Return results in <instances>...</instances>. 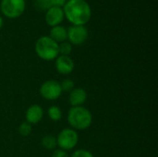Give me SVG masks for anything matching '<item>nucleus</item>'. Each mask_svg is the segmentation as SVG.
<instances>
[{"label": "nucleus", "mask_w": 158, "mask_h": 157, "mask_svg": "<svg viewBox=\"0 0 158 157\" xmlns=\"http://www.w3.org/2000/svg\"><path fill=\"white\" fill-rule=\"evenodd\" d=\"M68 122L75 130H84L90 128L93 122L92 113L84 106H74L69 110Z\"/></svg>", "instance_id": "obj_2"}, {"label": "nucleus", "mask_w": 158, "mask_h": 157, "mask_svg": "<svg viewBox=\"0 0 158 157\" xmlns=\"http://www.w3.org/2000/svg\"><path fill=\"white\" fill-rule=\"evenodd\" d=\"M32 131V127L30 123L28 122H22L19 127V133L22 136V137H28Z\"/></svg>", "instance_id": "obj_18"}, {"label": "nucleus", "mask_w": 158, "mask_h": 157, "mask_svg": "<svg viewBox=\"0 0 158 157\" xmlns=\"http://www.w3.org/2000/svg\"><path fill=\"white\" fill-rule=\"evenodd\" d=\"M72 51V44L69 42L65 41L63 43H58V53L59 56H69Z\"/></svg>", "instance_id": "obj_16"}, {"label": "nucleus", "mask_w": 158, "mask_h": 157, "mask_svg": "<svg viewBox=\"0 0 158 157\" xmlns=\"http://www.w3.org/2000/svg\"><path fill=\"white\" fill-rule=\"evenodd\" d=\"M3 24H4V21H3V19H2V17L0 16V29L3 27Z\"/></svg>", "instance_id": "obj_22"}, {"label": "nucleus", "mask_w": 158, "mask_h": 157, "mask_svg": "<svg viewBox=\"0 0 158 157\" xmlns=\"http://www.w3.org/2000/svg\"><path fill=\"white\" fill-rule=\"evenodd\" d=\"M48 117L52 121L57 122L61 119L62 118V111L60 107L56 105H52L48 109Z\"/></svg>", "instance_id": "obj_14"}, {"label": "nucleus", "mask_w": 158, "mask_h": 157, "mask_svg": "<svg viewBox=\"0 0 158 157\" xmlns=\"http://www.w3.org/2000/svg\"><path fill=\"white\" fill-rule=\"evenodd\" d=\"M42 146L46 150H54L56 147V139L53 135H46L42 139Z\"/></svg>", "instance_id": "obj_13"}, {"label": "nucleus", "mask_w": 158, "mask_h": 157, "mask_svg": "<svg viewBox=\"0 0 158 157\" xmlns=\"http://www.w3.org/2000/svg\"><path fill=\"white\" fill-rule=\"evenodd\" d=\"M87 100V93L82 88H74L69 93V102L71 105V107L81 106Z\"/></svg>", "instance_id": "obj_11"}, {"label": "nucleus", "mask_w": 158, "mask_h": 157, "mask_svg": "<svg viewBox=\"0 0 158 157\" xmlns=\"http://www.w3.org/2000/svg\"><path fill=\"white\" fill-rule=\"evenodd\" d=\"M70 157H94V155L88 151V150H85V149H78L76 150Z\"/></svg>", "instance_id": "obj_19"}, {"label": "nucleus", "mask_w": 158, "mask_h": 157, "mask_svg": "<svg viewBox=\"0 0 158 157\" xmlns=\"http://www.w3.org/2000/svg\"><path fill=\"white\" fill-rule=\"evenodd\" d=\"M64 17L72 25H83L91 19L92 9L85 0H68L63 6Z\"/></svg>", "instance_id": "obj_1"}, {"label": "nucleus", "mask_w": 158, "mask_h": 157, "mask_svg": "<svg viewBox=\"0 0 158 157\" xmlns=\"http://www.w3.org/2000/svg\"><path fill=\"white\" fill-rule=\"evenodd\" d=\"M67 33L69 43L74 45H81L84 43L89 35L87 28L83 25H71L67 29Z\"/></svg>", "instance_id": "obj_7"}, {"label": "nucleus", "mask_w": 158, "mask_h": 157, "mask_svg": "<svg viewBox=\"0 0 158 157\" xmlns=\"http://www.w3.org/2000/svg\"><path fill=\"white\" fill-rule=\"evenodd\" d=\"M25 0H1L0 9L3 15L8 19H16L25 11Z\"/></svg>", "instance_id": "obj_5"}, {"label": "nucleus", "mask_w": 158, "mask_h": 157, "mask_svg": "<svg viewBox=\"0 0 158 157\" xmlns=\"http://www.w3.org/2000/svg\"><path fill=\"white\" fill-rule=\"evenodd\" d=\"M52 157H70L67 151H64V150H61V149H57V150H55L53 155H52Z\"/></svg>", "instance_id": "obj_20"}, {"label": "nucleus", "mask_w": 158, "mask_h": 157, "mask_svg": "<svg viewBox=\"0 0 158 157\" xmlns=\"http://www.w3.org/2000/svg\"><path fill=\"white\" fill-rule=\"evenodd\" d=\"M35 52L37 56L45 61L55 60L58 56V43L49 36H42L35 43Z\"/></svg>", "instance_id": "obj_3"}, {"label": "nucleus", "mask_w": 158, "mask_h": 157, "mask_svg": "<svg viewBox=\"0 0 158 157\" xmlns=\"http://www.w3.org/2000/svg\"><path fill=\"white\" fill-rule=\"evenodd\" d=\"M55 67L59 74L69 75L73 71L75 65L69 56H58L56 58Z\"/></svg>", "instance_id": "obj_8"}, {"label": "nucleus", "mask_w": 158, "mask_h": 157, "mask_svg": "<svg viewBox=\"0 0 158 157\" xmlns=\"http://www.w3.org/2000/svg\"><path fill=\"white\" fill-rule=\"evenodd\" d=\"M34 6L37 10L47 11L50 7L53 6L52 0H35Z\"/></svg>", "instance_id": "obj_15"}, {"label": "nucleus", "mask_w": 158, "mask_h": 157, "mask_svg": "<svg viewBox=\"0 0 158 157\" xmlns=\"http://www.w3.org/2000/svg\"><path fill=\"white\" fill-rule=\"evenodd\" d=\"M44 117V109L39 105H31L28 107L27 111L25 112V118L26 122L30 123L31 125L39 123Z\"/></svg>", "instance_id": "obj_10"}, {"label": "nucleus", "mask_w": 158, "mask_h": 157, "mask_svg": "<svg viewBox=\"0 0 158 157\" xmlns=\"http://www.w3.org/2000/svg\"><path fill=\"white\" fill-rule=\"evenodd\" d=\"M49 37L57 43H63L68 40L67 29L61 25L52 27L50 30V32H49Z\"/></svg>", "instance_id": "obj_12"}, {"label": "nucleus", "mask_w": 158, "mask_h": 157, "mask_svg": "<svg viewBox=\"0 0 158 157\" xmlns=\"http://www.w3.org/2000/svg\"><path fill=\"white\" fill-rule=\"evenodd\" d=\"M62 90L58 81L49 80L44 81L40 87V94L42 97L48 101H54L60 97Z\"/></svg>", "instance_id": "obj_6"}, {"label": "nucleus", "mask_w": 158, "mask_h": 157, "mask_svg": "<svg viewBox=\"0 0 158 157\" xmlns=\"http://www.w3.org/2000/svg\"><path fill=\"white\" fill-rule=\"evenodd\" d=\"M59 84H60L62 92H65V93H70L75 88L74 81L70 79H64L61 82H59Z\"/></svg>", "instance_id": "obj_17"}, {"label": "nucleus", "mask_w": 158, "mask_h": 157, "mask_svg": "<svg viewBox=\"0 0 158 157\" xmlns=\"http://www.w3.org/2000/svg\"><path fill=\"white\" fill-rule=\"evenodd\" d=\"M64 18L65 17H64L63 8H61V7L52 6L47 11H45V17H44L45 22L51 28L60 25V23L63 21Z\"/></svg>", "instance_id": "obj_9"}, {"label": "nucleus", "mask_w": 158, "mask_h": 157, "mask_svg": "<svg viewBox=\"0 0 158 157\" xmlns=\"http://www.w3.org/2000/svg\"><path fill=\"white\" fill-rule=\"evenodd\" d=\"M56 144L59 149L64 151H69L74 149L79 142V135L73 129L66 128L63 129L57 135Z\"/></svg>", "instance_id": "obj_4"}, {"label": "nucleus", "mask_w": 158, "mask_h": 157, "mask_svg": "<svg viewBox=\"0 0 158 157\" xmlns=\"http://www.w3.org/2000/svg\"><path fill=\"white\" fill-rule=\"evenodd\" d=\"M67 1L68 0H52V4H53V6H56V7L63 8V6L67 3Z\"/></svg>", "instance_id": "obj_21"}]
</instances>
